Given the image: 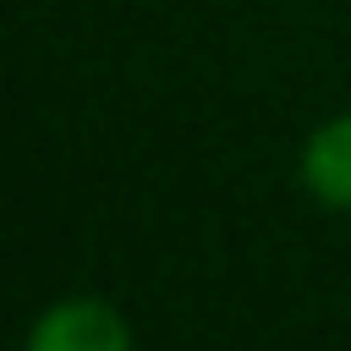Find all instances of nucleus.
Returning <instances> with one entry per match:
<instances>
[{
  "instance_id": "obj_2",
  "label": "nucleus",
  "mask_w": 351,
  "mask_h": 351,
  "mask_svg": "<svg viewBox=\"0 0 351 351\" xmlns=\"http://www.w3.org/2000/svg\"><path fill=\"white\" fill-rule=\"evenodd\" d=\"M296 179L321 210L351 216V111H333L308 130V142L296 154Z\"/></svg>"
},
{
  "instance_id": "obj_1",
  "label": "nucleus",
  "mask_w": 351,
  "mask_h": 351,
  "mask_svg": "<svg viewBox=\"0 0 351 351\" xmlns=\"http://www.w3.org/2000/svg\"><path fill=\"white\" fill-rule=\"evenodd\" d=\"M25 346L31 351H130L136 327L111 296H56L25 327Z\"/></svg>"
}]
</instances>
